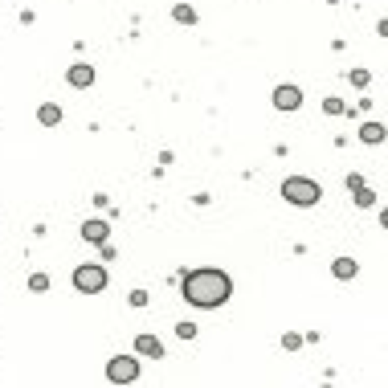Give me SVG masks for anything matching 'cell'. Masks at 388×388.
I'll use <instances>...</instances> for the list:
<instances>
[{"instance_id":"cell-1","label":"cell","mask_w":388,"mask_h":388,"mask_svg":"<svg viewBox=\"0 0 388 388\" xmlns=\"http://www.w3.org/2000/svg\"><path fill=\"white\" fill-rule=\"evenodd\" d=\"M184 299L192 302V306H201V311H213L221 302H229L233 295V282H229V274L225 270H213V266H205V270H192V274H184Z\"/></svg>"},{"instance_id":"cell-2","label":"cell","mask_w":388,"mask_h":388,"mask_svg":"<svg viewBox=\"0 0 388 388\" xmlns=\"http://www.w3.org/2000/svg\"><path fill=\"white\" fill-rule=\"evenodd\" d=\"M282 196H286L290 205H302V209H306V205H315V201L323 196V188H319L315 180H306V176H290V180L282 184Z\"/></svg>"},{"instance_id":"cell-3","label":"cell","mask_w":388,"mask_h":388,"mask_svg":"<svg viewBox=\"0 0 388 388\" xmlns=\"http://www.w3.org/2000/svg\"><path fill=\"white\" fill-rule=\"evenodd\" d=\"M74 286H78L82 295H102V290H107V270H102V266H78V270H74Z\"/></svg>"},{"instance_id":"cell-4","label":"cell","mask_w":388,"mask_h":388,"mask_svg":"<svg viewBox=\"0 0 388 388\" xmlns=\"http://www.w3.org/2000/svg\"><path fill=\"white\" fill-rule=\"evenodd\" d=\"M107 380H111V385H135V380H139V360L115 355V360L107 364Z\"/></svg>"},{"instance_id":"cell-5","label":"cell","mask_w":388,"mask_h":388,"mask_svg":"<svg viewBox=\"0 0 388 388\" xmlns=\"http://www.w3.org/2000/svg\"><path fill=\"white\" fill-rule=\"evenodd\" d=\"M66 82H70V86H78V90L94 86V66H82V62H78V66H70V70H66Z\"/></svg>"},{"instance_id":"cell-6","label":"cell","mask_w":388,"mask_h":388,"mask_svg":"<svg viewBox=\"0 0 388 388\" xmlns=\"http://www.w3.org/2000/svg\"><path fill=\"white\" fill-rule=\"evenodd\" d=\"M299 102H302L299 86H278L274 90V107H278V111H299Z\"/></svg>"},{"instance_id":"cell-7","label":"cell","mask_w":388,"mask_h":388,"mask_svg":"<svg viewBox=\"0 0 388 388\" xmlns=\"http://www.w3.org/2000/svg\"><path fill=\"white\" fill-rule=\"evenodd\" d=\"M135 351H139V355H156V360H160V355H164V344H160L156 335H139V340H135Z\"/></svg>"},{"instance_id":"cell-8","label":"cell","mask_w":388,"mask_h":388,"mask_svg":"<svg viewBox=\"0 0 388 388\" xmlns=\"http://www.w3.org/2000/svg\"><path fill=\"white\" fill-rule=\"evenodd\" d=\"M347 188H351V192H355V205H364V209H368V205H372V192H368V184H364V180H360V176H347Z\"/></svg>"},{"instance_id":"cell-9","label":"cell","mask_w":388,"mask_h":388,"mask_svg":"<svg viewBox=\"0 0 388 388\" xmlns=\"http://www.w3.org/2000/svg\"><path fill=\"white\" fill-rule=\"evenodd\" d=\"M37 119H41V127H57L62 123V107L57 102H45L41 111H37Z\"/></svg>"},{"instance_id":"cell-10","label":"cell","mask_w":388,"mask_h":388,"mask_svg":"<svg viewBox=\"0 0 388 388\" xmlns=\"http://www.w3.org/2000/svg\"><path fill=\"white\" fill-rule=\"evenodd\" d=\"M331 274H335L340 282H347V278H355V261H351V258H335V261H331Z\"/></svg>"},{"instance_id":"cell-11","label":"cell","mask_w":388,"mask_h":388,"mask_svg":"<svg viewBox=\"0 0 388 388\" xmlns=\"http://www.w3.org/2000/svg\"><path fill=\"white\" fill-rule=\"evenodd\" d=\"M82 237L86 241H107V221H86L82 225Z\"/></svg>"},{"instance_id":"cell-12","label":"cell","mask_w":388,"mask_h":388,"mask_svg":"<svg viewBox=\"0 0 388 388\" xmlns=\"http://www.w3.org/2000/svg\"><path fill=\"white\" fill-rule=\"evenodd\" d=\"M385 135L388 131L380 127V123H364V127H360V139H364V143H385Z\"/></svg>"},{"instance_id":"cell-13","label":"cell","mask_w":388,"mask_h":388,"mask_svg":"<svg viewBox=\"0 0 388 388\" xmlns=\"http://www.w3.org/2000/svg\"><path fill=\"white\" fill-rule=\"evenodd\" d=\"M172 17L180 21V25H188V21H196V12H192L188 4H176V8H172Z\"/></svg>"},{"instance_id":"cell-14","label":"cell","mask_w":388,"mask_h":388,"mask_svg":"<svg viewBox=\"0 0 388 388\" xmlns=\"http://www.w3.org/2000/svg\"><path fill=\"white\" fill-rule=\"evenodd\" d=\"M29 286H33V290H49V278H45V274H33Z\"/></svg>"},{"instance_id":"cell-15","label":"cell","mask_w":388,"mask_h":388,"mask_svg":"<svg viewBox=\"0 0 388 388\" xmlns=\"http://www.w3.org/2000/svg\"><path fill=\"white\" fill-rule=\"evenodd\" d=\"M351 86H368V70H351Z\"/></svg>"},{"instance_id":"cell-16","label":"cell","mask_w":388,"mask_h":388,"mask_svg":"<svg viewBox=\"0 0 388 388\" xmlns=\"http://www.w3.org/2000/svg\"><path fill=\"white\" fill-rule=\"evenodd\" d=\"M176 335H180V340H192V335H196V327H192V323H180V327H176Z\"/></svg>"},{"instance_id":"cell-17","label":"cell","mask_w":388,"mask_h":388,"mask_svg":"<svg viewBox=\"0 0 388 388\" xmlns=\"http://www.w3.org/2000/svg\"><path fill=\"white\" fill-rule=\"evenodd\" d=\"M380 225H385V229H388V209H385V213H380Z\"/></svg>"}]
</instances>
